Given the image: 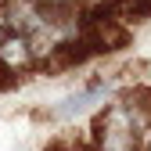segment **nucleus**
Here are the masks:
<instances>
[{
  "instance_id": "nucleus-1",
  "label": "nucleus",
  "mask_w": 151,
  "mask_h": 151,
  "mask_svg": "<svg viewBox=\"0 0 151 151\" xmlns=\"http://www.w3.org/2000/svg\"><path fill=\"white\" fill-rule=\"evenodd\" d=\"M108 79H93V83H86L79 93H72V97H65L61 101V108H54V119H72V115H79V111L90 104V101H97L101 93H108Z\"/></svg>"
},
{
  "instance_id": "nucleus-2",
  "label": "nucleus",
  "mask_w": 151,
  "mask_h": 151,
  "mask_svg": "<svg viewBox=\"0 0 151 151\" xmlns=\"http://www.w3.org/2000/svg\"><path fill=\"white\" fill-rule=\"evenodd\" d=\"M140 151H151V133H147V137L140 140Z\"/></svg>"
},
{
  "instance_id": "nucleus-3",
  "label": "nucleus",
  "mask_w": 151,
  "mask_h": 151,
  "mask_svg": "<svg viewBox=\"0 0 151 151\" xmlns=\"http://www.w3.org/2000/svg\"><path fill=\"white\" fill-rule=\"evenodd\" d=\"M72 151H90V147H72Z\"/></svg>"
}]
</instances>
